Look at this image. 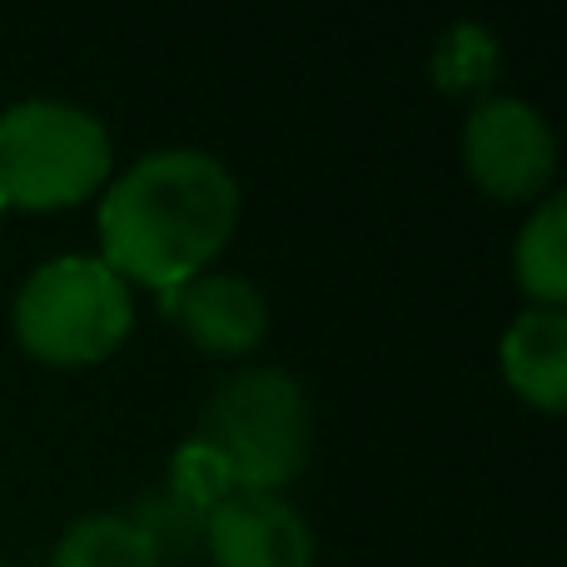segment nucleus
<instances>
[{
    "instance_id": "nucleus-1",
    "label": "nucleus",
    "mask_w": 567,
    "mask_h": 567,
    "mask_svg": "<svg viewBox=\"0 0 567 567\" xmlns=\"http://www.w3.org/2000/svg\"><path fill=\"white\" fill-rule=\"evenodd\" d=\"M239 225V179L209 150L140 155L100 199V259L125 284L169 293L205 275Z\"/></svg>"
},
{
    "instance_id": "nucleus-2",
    "label": "nucleus",
    "mask_w": 567,
    "mask_h": 567,
    "mask_svg": "<svg viewBox=\"0 0 567 567\" xmlns=\"http://www.w3.org/2000/svg\"><path fill=\"white\" fill-rule=\"evenodd\" d=\"M10 329L35 363L95 369L135 333V293L100 255H60L25 275Z\"/></svg>"
},
{
    "instance_id": "nucleus-3",
    "label": "nucleus",
    "mask_w": 567,
    "mask_h": 567,
    "mask_svg": "<svg viewBox=\"0 0 567 567\" xmlns=\"http://www.w3.org/2000/svg\"><path fill=\"white\" fill-rule=\"evenodd\" d=\"M115 145L100 115L70 100H16L0 110V205L50 215L110 185Z\"/></svg>"
},
{
    "instance_id": "nucleus-4",
    "label": "nucleus",
    "mask_w": 567,
    "mask_h": 567,
    "mask_svg": "<svg viewBox=\"0 0 567 567\" xmlns=\"http://www.w3.org/2000/svg\"><path fill=\"white\" fill-rule=\"evenodd\" d=\"M195 439L229 463L239 493H279L313 449L309 393L284 369H239L209 393Z\"/></svg>"
},
{
    "instance_id": "nucleus-5",
    "label": "nucleus",
    "mask_w": 567,
    "mask_h": 567,
    "mask_svg": "<svg viewBox=\"0 0 567 567\" xmlns=\"http://www.w3.org/2000/svg\"><path fill=\"white\" fill-rule=\"evenodd\" d=\"M463 169L498 205H528L558 175V135L538 105L488 95L463 120Z\"/></svg>"
},
{
    "instance_id": "nucleus-6",
    "label": "nucleus",
    "mask_w": 567,
    "mask_h": 567,
    "mask_svg": "<svg viewBox=\"0 0 567 567\" xmlns=\"http://www.w3.org/2000/svg\"><path fill=\"white\" fill-rule=\"evenodd\" d=\"M159 313L175 323L199 353L215 359H245L269 333V303L245 275H195L179 289L159 293Z\"/></svg>"
},
{
    "instance_id": "nucleus-7",
    "label": "nucleus",
    "mask_w": 567,
    "mask_h": 567,
    "mask_svg": "<svg viewBox=\"0 0 567 567\" xmlns=\"http://www.w3.org/2000/svg\"><path fill=\"white\" fill-rule=\"evenodd\" d=\"M215 567H313V533L279 493H229L205 518Z\"/></svg>"
},
{
    "instance_id": "nucleus-8",
    "label": "nucleus",
    "mask_w": 567,
    "mask_h": 567,
    "mask_svg": "<svg viewBox=\"0 0 567 567\" xmlns=\"http://www.w3.org/2000/svg\"><path fill=\"white\" fill-rule=\"evenodd\" d=\"M498 369L508 389L528 409H567V313L563 309H523L498 343Z\"/></svg>"
},
{
    "instance_id": "nucleus-9",
    "label": "nucleus",
    "mask_w": 567,
    "mask_h": 567,
    "mask_svg": "<svg viewBox=\"0 0 567 567\" xmlns=\"http://www.w3.org/2000/svg\"><path fill=\"white\" fill-rule=\"evenodd\" d=\"M513 279L528 293L533 309H563L567 303V199H538L513 239Z\"/></svg>"
},
{
    "instance_id": "nucleus-10",
    "label": "nucleus",
    "mask_w": 567,
    "mask_h": 567,
    "mask_svg": "<svg viewBox=\"0 0 567 567\" xmlns=\"http://www.w3.org/2000/svg\"><path fill=\"white\" fill-rule=\"evenodd\" d=\"M50 567H165L130 513H90L60 533Z\"/></svg>"
},
{
    "instance_id": "nucleus-11",
    "label": "nucleus",
    "mask_w": 567,
    "mask_h": 567,
    "mask_svg": "<svg viewBox=\"0 0 567 567\" xmlns=\"http://www.w3.org/2000/svg\"><path fill=\"white\" fill-rule=\"evenodd\" d=\"M503 70V50L498 35L488 25H449L433 45V80H439L443 95H473V90L493 85Z\"/></svg>"
},
{
    "instance_id": "nucleus-12",
    "label": "nucleus",
    "mask_w": 567,
    "mask_h": 567,
    "mask_svg": "<svg viewBox=\"0 0 567 567\" xmlns=\"http://www.w3.org/2000/svg\"><path fill=\"white\" fill-rule=\"evenodd\" d=\"M229 493H239L235 488V473H229V463L219 458L205 439H185L175 453H169L165 498L175 503L179 513H189V518L205 523L209 513L229 498Z\"/></svg>"
},
{
    "instance_id": "nucleus-13",
    "label": "nucleus",
    "mask_w": 567,
    "mask_h": 567,
    "mask_svg": "<svg viewBox=\"0 0 567 567\" xmlns=\"http://www.w3.org/2000/svg\"><path fill=\"white\" fill-rule=\"evenodd\" d=\"M0 219H6V205H0Z\"/></svg>"
},
{
    "instance_id": "nucleus-14",
    "label": "nucleus",
    "mask_w": 567,
    "mask_h": 567,
    "mask_svg": "<svg viewBox=\"0 0 567 567\" xmlns=\"http://www.w3.org/2000/svg\"><path fill=\"white\" fill-rule=\"evenodd\" d=\"M0 567H6V563H0Z\"/></svg>"
}]
</instances>
